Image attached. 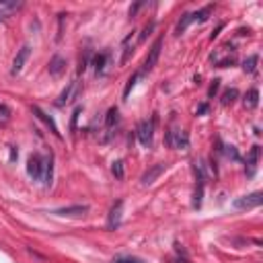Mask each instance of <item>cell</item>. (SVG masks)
Here are the masks:
<instances>
[{"label":"cell","mask_w":263,"mask_h":263,"mask_svg":"<svg viewBox=\"0 0 263 263\" xmlns=\"http://www.w3.org/2000/svg\"><path fill=\"white\" fill-rule=\"evenodd\" d=\"M33 113H35V115H37V117H39V119L50 128V132H52L56 138H60V130H58V126H56V122H54V117H52V115H47V113H45L43 109H39L37 105H33Z\"/></svg>","instance_id":"4fadbf2b"},{"label":"cell","mask_w":263,"mask_h":263,"mask_svg":"<svg viewBox=\"0 0 263 263\" xmlns=\"http://www.w3.org/2000/svg\"><path fill=\"white\" fill-rule=\"evenodd\" d=\"M64 70H66V60L62 56H54L50 60V74L52 76H60V74H64Z\"/></svg>","instance_id":"5bb4252c"},{"label":"cell","mask_w":263,"mask_h":263,"mask_svg":"<svg viewBox=\"0 0 263 263\" xmlns=\"http://www.w3.org/2000/svg\"><path fill=\"white\" fill-rule=\"evenodd\" d=\"M154 27H156V23H154V21H150V23H148V25L142 29V33H140V37H138L136 41H138V43H142V41H144V39H146V37H148V35L154 31Z\"/></svg>","instance_id":"cb8c5ba5"},{"label":"cell","mask_w":263,"mask_h":263,"mask_svg":"<svg viewBox=\"0 0 263 263\" xmlns=\"http://www.w3.org/2000/svg\"><path fill=\"white\" fill-rule=\"evenodd\" d=\"M263 204V194L261 192H253L249 196H243L234 202V208L236 210H253V208H259Z\"/></svg>","instance_id":"3957f363"},{"label":"cell","mask_w":263,"mask_h":263,"mask_svg":"<svg viewBox=\"0 0 263 263\" xmlns=\"http://www.w3.org/2000/svg\"><path fill=\"white\" fill-rule=\"evenodd\" d=\"M142 7H144V5H142V3H138V5H134V7H132V9H130V17H134V15H136V13H138V11H140V9H142Z\"/></svg>","instance_id":"4dcf8cb0"},{"label":"cell","mask_w":263,"mask_h":263,"mask_svg":"<svg viewBox=\"0 0 263 263\" xmlns=\"http://www.w3.org/2000/svg\"><path fill=\"white\" fill-rule=\"evenodd\" d=\"M194 21H192V13H185L183 17H181V21L177 23V27H175V33H177V35H181L189 25H192Z\"/></svg>","instance_id":"ac0fdd59"},{"label":"cell","mask_w":263,"mask_h":263,"mask_svg":"<svg viewBox=\"0 0 263 263\" xmlns=\"http://www.w3.org/2000/svg\"><path fill=\"white\" fill-rule=\"evenodd\" d=\"M245 105L251 107V109H255V107L259 105V91H257V89H251V91L245 95Z\"/></svg>","instance_id":"e0dca14e"},{"label":"cell","mask_w":263,"mask_h":263,"mask_svg":"<svg viewBox=\"0 0 263 263\" xmlns=\"http://www.w3.org/2000/svg\"><path fill=\"white\" fill-rule=\"evenodd\" d=\"M17 156H19V154H17V148L11 146V160H17Z\"/></svg>","instance_id":"836d02e7"},{"label":"cell","mask_w":263,"mask_h":263,"mask_svg":"<svg viewBox=\"0 0 263 263\" xmlns=\"http://www.w3.org/2000/svg\"><path fill=\"white\" fill-rule=\"evenodd\" d=\"M23 7L21 0H0V19H7L9 15L17 13Z\"/></svg>","instance_id":"7c38bea8"},{"label":"cell","mask_w":263,"mask_h":263,"mask_svg":"<svg viewBox=\"0 0 263 263\" xmlns=\"http://www.w3.org/2000/svg\"><path fill=\"white\" fill-rule=\"evenodd\" d=\"M206 111H208V105H206V103H204V105H200V107H198V115H204V113H206Z\"/></svg>","instance_id":"d6a6232c"},{"label":"cell","mask_w":263,"mask_h":263,"mask_svg":"<svg viewBox=\"0 0 263 263\" xmlns=\"http://www.w3.org/2000/svg\"><path fill=\"white\" fill-rule=\"evenodd\" d=\"M138 78H140V72H136V74H132V76L128 78V84H126V89H124V101H126V99L130 97V93H132V89L136 86Z\"/></svg>","instance_id":"7402d4cb"},{"label":"cell","mask_w":263,"mask_h":263,"mask_svg":"<svg viewBox=\"0 0 263 263\" xmlns=\"http://www.w3.org/2000/svg\"><path fill=\"white\" fill-rule=\"evenodd\" d=\"M78 115H80V107H76V109H74V113H72V124H70V130H72V132L76 130V122H78Z\"/></svg>","instance_id":"f546056e"},{"label":"cell","mask_w":263,"mask_h":263,"mask_svg":"<svg viewBox=\"0 0 263 263\" xmlns=\"http://www.w3.org/2000/svg\"><path fill=\"white\" fill-rule=\"evenodd\" d=\"M52 179H54V156L50 154V156L43 158V169H41V179L39 181L45 187H50L52 185Z\"/></svg>","instance_id":"8fae6325"},{"label":"cell","mask_w":263,"mask_h":263,"mask_svg":"<svg viewBox=\"0 0 263 263\" xmlns=\"http://www.w3.org/2000/svg\"><path fill=\"white\" fill-rule=\"evenodd\" d=\"M247 162H249V175H253L255 173V166H257V162H259V146H253L251 148V152H249V156H247Z\"/></svg>","instance_id":"2e32d148"},{"label":"cell","mask_w":263,"mask_h":263,"mask_svg":"<svg viewBox=\"0 0 263 263\" xmlns=\"http://www.w3.org/2000/svg\"><path fill=\"white\" fill-rule=\"evenodd\" d=\"M111 171H113V175H115L117 179H124V162L122 160H115L113 166H111Z\"/></svg>","instance_id":"d4e9b609"},{"label":"cell","mask_w":263,"mask_h":263,"mask_svg":"<svg viewBox=\"0 0 263 263\" xmlns=\"http://www.w3.org/2000/svg\"><path fill=\"white\" fill-rule=\"evenodd\" d=\"M78 93H80V82L78 80H72L66 89L62 91V95L58 97V105L62 107V105H68L70 101H74L76 97H78Z\"/></svg>","instance_id":"277c9868"},{"label":"cell","mask_w":263,"mask_h":263,"mask_svg":"<svg viewBox=\"0 0 263 263\" xmlns=\"http://www.w3.org/2000/svg\"><path fill=\"white\" fill-rule=\"evenodd\" d=\"M218 89H220V80L216 78V80L212 82V86H210V91H208V97H214V95L218 93Z\"/></svg>","instance_id":"f1b7e54d"},{"label":"cell","mask_w":263,"mask_h":263,"mask_svg":"<svg viewBox=\"0 0 263 263\" xmlns=\"http://www.w3.org/2000/svg\"><path fill=\"white\" fill-rule=\"evenodd\" d=\"M212 5H208V7H204V9H200L198 13H194L192 15V21L194 23H204V21H208V17H210V13H212Z\"/></svg>","instance_id":"9a60e30c"},{"label":"cell","mask_w":263,"mask_h":263,"mask_svg":"<svg viewBox=\"0 0 263 263\" xmlns=\"http://www.w3.org/2000/svg\"><path fill=\"white\" fill-rule=\"evenodd\" d=\"M160 50H162V37H158V39L152 43V47H150V52H148V56H146V60H144V66H142L140 76H142V74H148V72L156 66V62H158V58H160Z\"/></svg>","instance_id":"7a4b0ae2"},{"label":"cell","mask_w":263,"mask_h":263,"mask_svg":"<svg viewBox=\"0 0 263 263\" xmlns=\"http://www.w3.org/2000/svg\"><path fill=\"white\" fill-rule=\"evenodd\" d=\"M257 62H259V56L257 54H253V56H249L245 62H243V70L247 72V74H251V72H255V68H257Z\"/></svg>","instance_id":"ffe728a7"},{"label":"cell","mask_w":263,"mask_h":263,"mask_svg":"<svg viewBox=\"0 0 263 263\" xmlns=\"http://www.w3.org/2000/svg\"><path fill=\"white\" fill-rule=\"evenodd\" d=\"M86 212H89V206H68V208H58V210H54V214L56 216H64V218H80V216H84Z\"/></svg>","instance_id":"52a82bcc"},{"label":"cell","mask_w":263,"mask_h":263,"mask_svg":"<svg viewBox=\"0 0 263 263\" xmlns=\"http://www.w3.org/2000/svg\"><path fill=\"white\" fill-rule=\"evenodd\" d=\"M238 97V91L236 89H230V91H226L224 95H222V105H230V103H234V99Z\"/></svg>","instance_id":"603a6c76"},{"label":"cell","mask_w":263,"mask_h":263,"mask_svg":"<svg viewBox=\"0 0 263 263\" xmlns=\"http://www.w3.org/2000/svg\"><path fill=\"white\" fill-rule=\"evenodd\" d=\"M113 263H144V261L138 257H117V259H113Z\"/></svg>","instance_id":"83f0119b"},{"label":"cell","mask_w":263,"mask_h":263,"mask_svg":"<svg viewBox=\"0 0 263 263\" xmlns=\"http://www.w3.org/2000/svg\"><path fill=\"white\" fill-rule=\"evenodd\" d=\"M41 169H43V156L41 154H31L29 160H27V173H29V177H33L35 181L41 179Z\"/></svg>","instance_id":"5b68a950"},{"label":"cell","mask_w":263,"mask_h":263,"mask_svg":"<svg viewBox=\"0 0 263 263\" xmlns=\"http://www.w3.org/2000/svg\"><path fill=\"white\" fill-rule=\"evenodd\" d=\"M222 29H224V25H222V23H220V25H218V27H216V31H214V33H212V35H210V39H216V37H218V33H220V31H222Z\"/></svg>","instance_id":"1f68e13d"},{"label":"cell","mask_w":263,"mask_h":263,"mask_svg":"<svg viewBox=\"0 0 263 263\" xmlns=\"http://www.w3.org/2000/svg\"><path fill=\"white\" fill-rule=\"evenodd\" d=\"M224 152H226V156H228V158H232V160H241V156H238V152H236V148H234V146H224Z\"/></svg>","instance_id":"4316f807"},{"label":"cell","mask_w":263,"mask_h":263,"mask_svg":"<svg viewBox=\"0 0 263 263\" xmlns=\"http://www.w3.org/2000/svg\"><path fill=\"white\" fill-rule=\"evenodd\" d=\"M122 214H124V200H117V202L113 204V208H111V212H109V220H107V226H109L111 230L122 224Z\"/></svg>","instance_id":"30bf717a"},{"label":"cell","mask_w":263,"mask_h":263,"mask_svg":"<svg viewBox=\"0 0 263 263\" xmlns=\"http://www.w3.org/2000/svg\"><path fill=\"white\" fill-rule=\"evenodd\" d=\"M164 169H166V164H164V162H156L154 166H150V169H148V171L142 175V179H140V181H142V185H144V187L152 185V183H154V181L160 177V175L164 173Z\"/></svg>","instance_id":"8992f818"},{"label":"cell","mask_w":263,"mask_h":263,"mask_svg":"<svg viewBox=\"0 0 263 263\" xmlns=\"http://www.w3.org/2000/svg\"><path fill=\"white\" fill-rule=\"evenodd\" d=\"M134 45H136V35H134V33L126 35V37H124V41H122V60H119V64H122V66H126V64H128V60L132 58V54H134Z\"/></svg>","instance_id":"ba28073f"},{"label":"cell","mask_w":263,"mask_h":263,"mask_svg":"<svg viewBox=\"0 0 263 263\" xmlns=\"http://www.w3.org/2000/svg\"><path fill=\"white\" fill-rule=\"evenodd\" d=\"M105 64H107V56H105V54L93 56V66H95V72H97V74H101V72L105 70Z\"/></svg>","instance_id":"d6986e66"},{"label":"cell","mask_w":263,"mask_h":263,"mask_svg":"<svg viewBox=\"0 0 263 263\" xmlns=\"http://www.w3.org/2000/svg\"><path fill=\"white\" fill-rule=\"evenodd\" d=\"M29 54H31L29 45H23V47L17 52V56H15V60H13V68H11V74H13V76H17V74L23 70L25 62L29 60Z\"/></svg>","instance_id":"9c48e42d"},{"label":"cell","mask_w":263,"mask_h":263,"mask_svg":"<svg viewBox=\"0 0 263 263\" xmlns=\"http://www.w3.org/2000/svg\"><path fill=\"white\" fill-rule=\"evenodd\" d=\"M117 115H119L117 107H111V109L107 111V115H105V128H107V130H111V128L117 124Z\"/></svg>","instance_id":"44dd1931"},{"label":"cell","mask_w":263,"mask_h":263,"mask_svg":"<svg viewBox=\"0 0 263 263\" xmlns=\"http://www.w3.org/2000/svg\"><path fill=\"white\" fill-rule=\"evenodd\" d=\"M156 122H158V115L154 113L150 119H144V122H140V124H138V130H136V134H138V140H140V144H142L144 148H150V144H152Z\"/></svg>","instance_id":"6da1fadb"},{"label":"cell","mask_w":263,"mask_h":263,"mask_svg":"<svg viewBox=\"0 0 263 263\" xmlns=\"http://www.w3.org/2000/svg\"><path fill=\"white\" fill-rule=\"evenodd\" d=\"M11 119V109L7 105H0V124H7Z\"/></svg>","instance_id":"484cf974"}]
</instances>
